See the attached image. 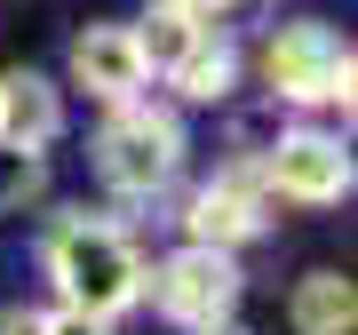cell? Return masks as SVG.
Segmentation results:
<instances>
[{
  "mask_svg": "<svg viewBox=\"0 0 358 335\" xmlns=\"http://www.w3.org/2000/svg\"><path fill=\"white\" fill-rule=\"evenodd\" d=\"M40 192H48V160L24 144H0V207H32Z\"/></svg>",
  "mask_w": 358,
  "mask_h": 335,
  "instance_id": "7c38bea8",
  "label": "cell"
},
{
  "mask_svg": "<svg viewBox=\"0 0 358 335\" xmlns=\"http://www.w3.org/2000/svg\"><path fill=\"white\" fill-rule=\"evenodd\" d=\"M287 320H294V335H350L358 327V287L343 280V271H303Z\"/></svg>",
  "mask_w": 358,
  "mask_h": 335,
  "instance_id": "30bf717a",
  "label": "cell"
},
{
  "mask_svg": "<svg viewBox=\"0 0 358 335\" xmlns=\"http://www.w3.org/2000/svg\"><path fill=\"white\" fill-rule=\"evenodd\" d=\"M263 192H279V200H303V207H334L350 192V152L334 136H319V128H294V136H279L263 152Z\"/></svg>",
  "mask_w": 358,
  "mask_h": 335,
  "instance_id": "5b68a950",
  "label": "cell"
},
{
  "mask_svg": "<svg viewBox=\"0 0 358 335\" xmlns=\"http://www.w3.org/2000/svg\"><path fill=\"white\" fill-rule=\"evenodd\" d=\"M40 335H103V320H88V311H40Z\"/></svg>",
  "mask_w": 358,
  "mask_h": 335,
  "instance_id": "4fadbf2b",
  "label": "cell"
},
{
  "mask_svg": "<svg viewBox=\"0 0 358 335\" xmlns=\"http://www.w3.org/2000/svg\"><path fill=\"white\" fill-rule=\"evenodd\" d=\"M96 168H103V184H112L120 200H152L167 176L183 168V128H176V112H159V104H112V120H103V136H96Z\"/></svg>",
  "mask_w": 358,
  "mask_h": 335,
  "instance_id": "7a4b0ae2",
  "label": "cell"
},
{
  "mask_svg": "<svg viewBox=\"0 0 358 335\" xmlns=\"http://www.w3.org/2000/svg\"><path fill=\"white\" fill-rule=\"evenodd\" d=\"M0 335H40V311H24V303H8V311H0Z\"/></svg>",
  "mask_w": 358,
  "mask_h": 335,
  "instance_id": "5bb4252c",
  "label": "cell"
},
{
  "mask_svg": "<svg viewBox=\"0 0 358 335\" xmlns=\"http://www.w3.org/2000/svg\"><path fill=\"white\" fill-rule=\"evenodd\" d=\"M48 280L64 311H88V320H120L136 296H143V256L128 247L120 224L88 216V207H64L48 232Z\"/></svg>",
  "mask_w": 358,
  "mask_h": 335,
  "instance_id": "6da1fadb",
  "label": "cell"
},
{
  "mask_svg": "<svg viewBox=\"0 0 358 335\" xmlns=\"http://www.w3.org/2000/svg\"><path fill=\"white\" fill-rule=\"evenodd\" d=\"M263 224L271 216H263V176H255V168H223L215 184H199V192L183 200V232H192L183 247H215V256H231V247L255 240Z\"/></svg>",
  "mask_w": 358,
  "mask_h": 335,
  "instance_id": "8992f818",
  "label": "cell"
},
{
  "mask_svg": "<svg viewBox=\"0 0 358 335\" xmlns=\"http://www.w3.org/2000/svg\"><path fill=\"white\" fill-rule=\"evenodd\" d=\"M128 32H136L143 72H176L183 56H192L207 32H215V25H199V8H192V0H152V16H143V25H128Z\"/></svg>",
  "mask_w": 358,
  "mask_h": 335,
  "instance_id": "9c48e42d",
  "label": "cell"
},
{
  "mask_svg": "<svg viewBox=\"0 0 358 335\" xmlns=\"http://www.w3.org/2000/svg\"><path fill=\"white\" fill-rule=\"evenodd\" d=\"M167 80H176V96H192V104H223V96H231V80H239V48H231L223 32H207V40H199V48L183 56Z\"/></svg>",
  "mask_w": 358,
  "mask_h": 335,
  "instance_id": "8fae6325",
  "label": "cell"
},
{
  "mask_svg": "<svg viewBox=\"0 0 358 335\" xmlns=\"http://www.w3.org/2000/svg\"><path fill=\"white\" fill-rule=\"evenodd\" d=\"M152 280V296H159V311L176 327H215V320H231V303H239V264L231 256H215V247H176L159 271H143Z\"/></svg>",
  "mask_w": 358,
  "mask_h": 335,
  "instance_id": "277c9868",
  "label": "cell"
},
{
  "mask_svg": "<svg viewBox=\"0 0 358 335\" xmlns=\"http://www.w3.org/2000/svg\"><path fill=\"white\" fill-rule=\"evenodd\" d=\"M263 80L287 104H343L350 112V48L327 25H287L263 48Z\"/></svg>",
  "mask_w": 358,
  "mask_h": 335,
  "instance_id": "3957f363",
  "label": "cell"
},
{
  "mask_svg": "<svg viewBox=\"0 0 358 335\" xmlns=\"http://www.w3.org/2000/svg\"><path fill=\"white\" fill-rule=\"evenodd\" d=\"M199 335H247V327H231V320H215V327H199Z\"/></svg>",
  "mask_w": 358,
  "mask_h": 335,
  "instance_id": "9a60e30c",
  "label": "cell"
},
{
  "mask_svg": "<svg viewBox=\"0 0 358 335\" xmlns=\"http://www.w3.org/2000/svg\"><path fill=\"white\" fill-rule=\"evenodd\" d=\"M72 80H80L88 96H103V104H136L152 72H143L128 25H88V32L72 40Z\"/></svg>",
  "mask_w": 358,
  "mask_h": 335,
  "instance_id": "52a82bcc",
  "label": "cell"
},
{
  "mask_svg": "<svg viewBox=\"0 0 358 335\" xmlns=\"http://www.w3.org/2000/svg\"><path fill=\"white\" fill-rule=\"evenodd\" d=\"M56 128H64V96H56L48 72H8L0 80V144L40 152V144H56Z\"/></svg>",
  "mask_w": 358,
  "mask_h": 335,
  "instance_id": "ba28073f",
  "label": "cell"
}]
</instances>
